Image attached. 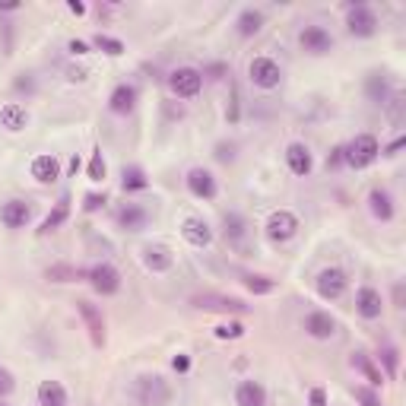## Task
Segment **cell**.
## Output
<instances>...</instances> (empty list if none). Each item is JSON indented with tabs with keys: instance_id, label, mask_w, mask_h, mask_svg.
Segmentation results:
<instances>
[{
	"instance_id": "obj_41",
	"label": "cell",
	"mask_w": 406,
	"mask_h": 406,
	"mask_svg": "<svg viewBox=\"0 0 406 406\" xmlns=\"http://www.w3.org/2000/svg\"><path fill=\"white\" fill-rule=\"evenodd\" d=\"M343 166V146H333L330 152H327V172H330V168H339Z\"/></svg>"
},
{
	"instance_id": "obj_29",
	"label": "cell",
	"mask_w": 406,
	"mask_h": 406,
	"mask_svg": "<svg viewBox=\"0 0 406 406\" xmlns=\"http://www.w3.org/2000/svg\"><path fill=\"white\" fill-rule=\"evenodd\" d=\"M222 235H226L229 245L238 248L241 241H245V235H248V222H245V216H241V213H226V216H222Z\"/></svg>"
},
{
	"instance_id": "obj_49",
	"label": "cell",
	"mask_w": 406,
	"mask_h": 406,
	"mask_svg": "<svg viewBox=\"0 0 406 406\" xmlns=\"http://www.w3.org/2000/svg\"><path fill=\"white\" fill-rule=\"evenodd\" d=\"M394 299H397V308H403V286L397 283V289H394Z\"/></svg>"
},
{
	"instance_id": "obj_16",
	"label": "cell",
	"mask_w": 406,
	"mask_h": 406,
	"mask_svg": "<svg viewBox=\"0 0 406 406\" xmlns=\"http://www.w3.org/2000/svg\"><path fill=\"white\" fill-rule=\"evenodd\" d=\"M32 219V206L26 200H7L0 206V222L7 229H26Z\"/></svg>"
},
{
	"instance_id": "obj_38",
	"label": "cell",
	"mask_w": 406,
	"mask_h": 406,
	"mask_svg": "<svg viewBox=\"0 0 406 406\" xmlns=\"http://www.w3.org/2000/svg\"><path fill=\"white\" fill-rule=\"evenodd\" d=\"M105 178V159H102V150H92L89 159V181H102Z\"/></svg>"
},
{
	"instance_id": "obj_44",
	"label": "cell",
	"mask_w": 406,
	"mask_h": 406,
	"mask_svg": "<svg viewBox=\"0 0 406 406\" xmlns=\"http://www.w3.org/2000/svg\"><path fill=\"white\" fill-rule=\"evenodd\" d=\"M13 86H16V92H32V89H35V83H32V76H26V73L19 76V80H16Z\"/></svg>"
},
{
	"instance_id": "obj_12",
	"label": "cell",
	"mask_w": 406,
	"mask_h": 406,
	"mask_svg": "<svg viewBox=\"0 0 406 406\" xmlns=\"http://www.w3.org/2000/svg\"><path fill=\"white\" fill-rule=\"evenodd\" d=\"M188 191L197 197V200H216V194H219L216 178H213V172H206V168H191L188 172Z\"/></svg>"
},
{
	"instance_id": "obj_14",
	"label": "cell",
	"mask_w": 406,
	"mask_h": 406,
	"mask_svg": "<svg viewBox=\"0 0 406 406\" xmlns=\"http://www.w3.org/2000/svg\"><path fill=\"white\" fill-rule=\"evenodd\" d=\"M76 308H80V315H83L86 327H89V337H92V346H105V317H102V311L92 305V301H76Z\"/></svg>"
},
{
	"instance_id": "obj_32",
	"label": "cell",
	"mask_w": 406,
	"mask_h": 406,
	"mask_svg": "<svg viewBox=\"0 0 406 406\" xmlns=\"http://www.w3.org/2000/svg\"><path fill=\"white\" fill-rule=\"evenodd\" d=\"M45 276L51 279V283H73V279H86V270L70 267V263H54V267H48Z\"/></svg>"
},
{
	"instance_id": "obj_4",
	"label": "cell",
	"mask_w": 406,
	"mask_h": 406,
	"mask_svg": "<svg viewBox=\"0 0 406 406\" xmlns=\"http://www.w3.org/2000/svg\"><path fill=\"white\" fill-rule=\"evenodd\" d=\"M168 89L178 98H197L203 89V70L197 67H178L168 73Z\"/></svg>"
},
{
	"instance_id": "obj_30",
	"label": "cell",
	"mask_w": 406,
	"mask_h": 406,
	"mask_svg": "<svg viewBox=\"0 0 406 406\" xmlns=\"http://www.w3.org/2000/svg\"><path fill=\"white\" fill-rule=\"evenodd\" d=\"M67 216H70V197L64 194V197L58 200V206H54V210L45 216V222H42V229H38V232H42V235L54 232V229H60L64 222H67Z\"/></svg>"
},
{
	"instance_id": "obj_15",
	"label": "cell",
	"mask_w": 406,
	"mask_h": 406,
	"mask_svg": "<svg viewBox=\"0 0 406 406\" xmlns=\"http://www.w3.org/2000/svg\"><path fill=\"white\" fill-rule=\"evenodd\" d=\"M305 333H308L311 339H330L333 333H337V317H333L330 311H311V315L305 317Z\"/></svg>"
},
{
	"instance_id": "obj_22",
	"label": "cell",
	"mask_w": 406,
	"mask_h": 406,
	"mask_svg": "<svg viewBox=\"0 0 406 406\" xmlns=\"http://www.w3.org/2000/svg\"><path fill=\"white\" fill-rule=\"evenodd\" d=\"M365 96H369L371 105H387L391 102V80H387V73L375 70V73L365 76Z\"/></svg>"
},
{
	"instance_id": "obj_27",
	"label": "cell",
	"mask_w": 406,
	"mask_h": 406,
	"mask_svg": "<svg viewBox=\"0 0 406 406\" xmlns=\"http://www.w3.org/2000/svg\"><path fill=\"white\" fill-rule=\"evenodd\" d=\"M261 29H263V13L261 10H254V7L241 10V16L235 19V32H238L241 38H254Z\"/></svg>"
},
{
	"instance_id": "obj_50",
	"label": "cell",
	"mask_w": 406,
	"mask_h": 406,
	"mask_svg": "<svg viewBox=\"0 0 406 406\" xmlns=\"http://www.w3.org/2000/svg\"><path fill=\"white\" fill-rule=\"evenodd\" d=\"M76 172H80V159L73 156V159H70V175H76Z\"/></svg>"
},
{
	"instance_id": "obj_3",
	"label": "cell",
	"mask_w": 406,
	"mask_h": 406,
	"mask_svg": "<svg viewBox=\"0 0 406 406\" xmlns=\"http://www.w3.org/2000/svg\"><path fill=\"white\" fill-rule=\"evenodd\" d=\"M378 13L369 3H349L346 7V32L355 38H371L378 32Z\"/></svg>"
},
{
	"instance_id": "obj_39",
	"label": "cell",
	"mask_w": 406,
	"mask_h": 406,
	"mask_svg": "<svg viewBox=\"0 0 406 406\" xmlns=\"http://www.w3.org/2000/svg\"><path fill=\"white\" fill-rule=\"evenodd\" d=\"M13 391H16V378H13V371L0 365V397H10Z\"/></svg>"
},
{
	"instance_id": "obj_1",
	"label": "cell",
	"mask_w": 406,
	"mask_h": 406,
	"mask_svg": "<svg viewBox=\"0 0 406 406\" xmlns=\"http://www.w3.org/2000/svg\"><path fill=\"white\" fill-rule=\"evenodd\" d=\"M378 156H381V143L375 134H359L343 146V162L353 168H369Z\"/></svg>"
},
{
	"instance_id": "obj_37",
	"label": "cell",
	"mask_w": 406,
	"mask_h": 406,
	"mask_svg": "<svg viewBox=\"0 0 406 406\" xmlns=\"http://www.w3.org/2000/svg\"><path fill=\"white\" fill-rule=\"evenodd\" d=\"M216 337H219V339H238V337H245V327H241L238 321L219 324V327H216Z\"/></svg>"
},
{
	"instance_id": "obj_43",
	"label": "cell",
	"mask_w": 406,
	"mask_h": 406,
	"mask_svg": "<svg viewBox=\"0 0 406 406\" xmlns=\"http://www.w3.org/2000/svg\"><path fill=\"white\" fill-rule=\"evenodd\" d=\"M216 159H219V162H232V159H235V146L232 143H219L216 146Z\"/></svg>"
},
{
	"instance_id": "obj_48",
	"label": "cell",
	"mask_w": 406,
	"mask_h": 406,
	"mask_svg": "<svg viewBox=\"0 0 406 406\" xmlns=\"http://www.w3.org/2000/svg\"><path fill=\"white\" fill-rule=\"evenodd\" d=\"M70 13L83 16V13H86V3H80V0H70Z\"/></svg>"
},
{
	"instance_id": "obj_18",
	"label": "cell",
	"mask_w": 406,
	"mask_h": 406,
	"mask_svg": "<svg viewBox=\"0 0 406 406\" xmlns=\"http://www.w3.org/2000/svg\"><path fill=\"white\" fill-rule=\"evenodd\" d=\"M286 166L292 175L299 178H308L311 168H315V159H311V150L305 143H289L286 146Z\"/></svg>"
},
{
	"instance_id": "obj_8",
	"label": "cell",
	"mask_w": 406,
	"mask_h": 406,
	"mask_svg": "<svg viewBox=\"0 0 406 406\" xmlns=\"http://www.w3.org/2000/svg\"><path fill=\"white\" fill-rule=\"evenodd\" d=\"M315 286H317V295H321V299L337 301V299H343V292L349 289V276H346V270H339V267H327V270L317 273Z\"/></svg>"
},
{
	"instance_id": "obj_21",
	"label": "cell",
	"mask_w": 406,
	"mask_h": 406,
	"mask_svg": "<svg viewBox=\"0 0 406 406\" xmlns=\"http://www.w3.org/2000/svg\"><path fill=\"white\" fill-rule=\"evenodd\" d=\"M175 263V254L172 248H166V245H146L143 248V267L152 273H168Z\"/></svg>"
},
{
	"instance_id": "obj_47",
	"label": "cell",
	"mask_w": 406,
	"mask_h": 406,
	"mask_svg": "<svg viewBox=\"0 0 406 406\" xmlns=\"http://www.w3.org/2000/svg\"><path fill=\"white\" fill-rule=\"evenodd\" d=\"M70 51H73V54H86V51H89V45H86V42H80V38H73V42H70Z\"/></svg>"
},
{
	"instance_id": "obj_2",
	"label": "cell",
	"mask_w": 406,
	"mask_h": 406,
	"mask_svg": "<svg viewBox=\"0 0 406 406\" xmlns=\"http://www.w3.org/2000/svg\"><path fill=\"white\" fill-rule=\"evenodd\" d=\"M136 400H140V406H168L172 387L162 375H143L136 378Z\"/></svg>"
},
{
	"instance_id": "obj_31",
	"label": "cell",
	"mask_w": 406,
	"mask_h": 406,
	"mask_svg": "<svg viewBox=\"0 0 406 406\" xmlns=\"http://www.w3.org/2000/svg\"><path fill=\"white\" fill-rule=\"evenodd\" d=\"M121 188L124 191H146L150 188V178H146V172L140 166H127L121 172Z\"/></svg>"
},
{
	"instance_id": "obj_6",
	"label": "cell",
	"mask_w": 406,
	"mask_h": 406,
	"mask_svg": "<svg viewBox=\"0 0 406 406\" xmlns=\"http://www.w3.org/2000/svg\"><path fill=\"white\" fill-rule=\"evenodd\" d=\"M295 235H299V216H295L292 210L270 213V219H267V238H270L273 245H286Z\"/></svg>"
},
{
	"instance_id": "obj_11",
	"label": "cell",
	"mask_w": 406,
	"mask_h": 406,
	"mask_svg": "<svg viewBox=\"0 0 406 406\" xmlns=\"http://www.w3.org/2000/svg\"><path fill=\"white\" fill-rule=\"evenodd\" d=\"M355 311H359V317H365V321H378V317L384 315V295L378 292L375 286H362L359 292H355Z\"/></svg>"
},
{
	"instance_id": "obj_19",
	"label": "cell",
	"mask_w": 406,
	"mask_h": 406,
	"mask_svg": "<svg viewBox=\"0 0 406 406\" xmlns=\"http://www.w3.org/2000/svg\"><path fill=\"white\" fill-rule=\"evenodd\" d=\"M235 403L238 406H267V387L254 378H245L235 387Z\"/></svg>"
},
{
	"instance_id": "obj_10",
	"label": "cell",
	"mask_w": 406,
	"mask_h": 406,
	"mask_svg": "<svg viewBox=\"0 0 406 406\" xmlns=\"http://www.w3.org/2000/svg\"><path fill=\"white\" fill-rule=\"evenodd\" d=\"M86 279H89V286L96 289L98 295H118L121 292V273L114 270L112 263H96L92 270H86Z\"/></svg>"
},
{
	"instance_id": "obj_9",
	"label": "cell",
	"mask_w": 406,
	"mask_h": 406,
	"mask_svg": "<svg viewBox=\"0 0 406 406\" xmlns=\"http://www.w3.org/2000/svg\"><path fill=\"white\" fill-rule=\"evenodd\" d=\"M197 308L203 311H222V315H248L251 305H245L241 299H232V295H216V292H203L191 299Z\"/></svg>"
},
{
	"instance_id": "obj_36",
	"label": "cell",
	"mask_w": 406,
	"mask_h": 406,
	"mask_svg": "<svg viewBox=\"0 0 406 406\" xmlns=\"http://www.w3.org/2000/svg\"><path fill=\"white\" fill-rule=\"evenodd\" d=\"M353 397L359 400L362 406H381V397H378V391H375V387H365V384L353 387Z\"/></svg>"
},
{
	"instance_id": "obj_20",
	"label": "cell",
	"mask_w": 406,
	"mask_h": 406,
	"mask_svg": "<svg viewBox=\"0 0 406 406\" xmlns=\"http://www.w3.org/2000/svg\"><path fill=\"white\" fill-rule=\"evenodd\" d=\"M0 127L10 130V134H19V130L29 127V112H26V105H19V102L0 105Z\"/></svg>"
},
{
	"instance_id": "obj_17",
	"label": "cell",
	"mask_w": 406,
	"mask_h": 406,
	"mask_svg": "<svg viewBox=\"0 0 406 406\" xmlns=\"http://www.w3.org/2000/svg\"><path fill=\"white\" fill-rule=\"evenodd\" d=\"M114 219H118V226L127 229V232H143L146 222H150V213H146V206H140V203H124V206L114 213Z\"/></svg>"
},
{
	"instance_id": "obj_45",
	"label": "cell",
	"mask_w": 406,
	"mask_h": 406,
	"mask_svg": "<svg viewBox=\"0 0 406 406\" xmlns=\"http://www.w3.org/2000/svg\"><path fill=\"white\" fill-rule=\"evenodd\" d=\"M403 143H406L403 136H397V140H394V143L387 146V150H381V152H384V156H387V159H394V156H400V150H403Z\"/></svg>"
},
{
	"instance_id": "obj_33",
	"label": "cell",
	"mask_w": 406,
	"mask_h": 406,
	"mask_svg": "<svg viewBox=\"0 0 406 406\" xmlns=\"http://www.w3.org/2000/svg\"><path fill=\"white\" fill-rule=\"evenodd\" d=\"M245 286H248V292H254V295H270V292H276V279H270V276H254V273H248L245 276Z\"/></svg>"
},
{
	"instance_id": "obj_46",
	"label": "cell",
	"mask_w": 406,
	"mask_h": 406,
	"mask_svg": "<svg viewBox=\"0 0 406 406\" xmlns=\"http://www.w3.org/2000/svg\"><path fill=\"white\" fill-rule=\"evenodd\" d=\"M172 369H175V371H178V375H184V371H188V369H191V359H188V355H175V362H172Z\"/></svg>"
},
{
	"instance_id": "obj_7",
	"label": "cell",
	"mask_w": 406,
	"mask_h": 406,
	"mask_svg": "<svg viewBox=\"0 0 406 406\" xmlns=\"http://www.w3.org/2000/svg\"><path fill=\"white\" fill-rule=\"evenodd\" d=\"M299 45L301 51L315 54V58H321V54H330L333 45H337V38L330 35V29H324V26H305V29L299 32Z\"/></svg>"
},
{
	"instance_id": "obj_34",
	"label": "cell",
	"mask_w": 406,
	"mask_h": 406,
	"mask_svg": "<svg viewBox=\"0 0 406 406\" xmlns=\"http://www.w3.org/2000/svg\"><path fill=\"white\" fill-rule=\"evenodd\" d=\"M92 45H96L98 51L112 54V58H118V54H124V42H121V38H112V35H102V32H98L96 38H92Z\"/></svg>"
},
{
	"instance_id": "obj_40",
	"label": "cell",
	"mask_w": 406,
	"mask_h": 406,
	"mask_svg": "<svg viewBox=\"0 0 406 406\" xmlns=\"http://www.w3.org/2000/svg\"><path fill=\"white\" fill-rule=\"evenodd\" d=\"M105 203H108V197H105V194H86L83 210H86V213H96V210H102Z\"/></svg>"
},
{
	"instance_id": "obj_13",
	"label": "cell",
	"mask_w": 406,
	"mask_h": 406,
	"mask_svg": "<svg viewBox=\"0 0 406 406\" xmlns=\"http://www.w3.org/2000/svg\"><path fill=\"white\" fill-rule=\"evenodd\" d=\"M181 235H184V241H188L191 248H210L213 245V229L206 226L200 216L184 219V222H181Z\"/></svg>"
},
{
	"instance_id": "obj_42",
	"label": "cell",
	"mask_w": 406,
	"mask_h": 406,
	"mask_svg": "<svg viewBox=\"0 0 406 406\" xmlns=\"http://www.w3.org/2000/svg\"><path fill=\"white\" fill-rule=\"evenodd\" d=\"M308 406H327V391H324V387H311Z\"/></svg>"
},
{
	"instance_id": "obj_26",
	"label": "cell",
	"mask_w": 406,
	"mask_h": 406,
	"mask_svg": "<svg viewBox=\"0 0 406 406\" xmlns=\"http://www.w3.org/2000/svg\"><path fill=\"white\" fill-rule=\"evenodd\" d=\"M349 365H353L359 375H365V381H369V387H381L384 384V375L375 369V362H371L369 353H362V349H355L353 355H349Z\"/></svg>"
},
{
	"instance_id": "obj_35",
	"label": "cell",
	"mask_w": 406,
	"mask_h": 406,
	"mask_svg": "<svg viewBox=\"0 0 406 406\" xmlns=\"http://www.w3.org/2000/svg\"><path fill=\"white\" fill-rule=\"evenodd\" d=\"M381 362H384V378L394 381L397 378V365H400V353L394 346H381Z\"/></svg>"
},
{
	"instance_id": "obj_28",
	"label": "cell",
	"mask_w": 406,
	"mask_h": 406,
	"mask_svg": "<svg viewBox=\"0 0 406 406\" xmlns=\"http://www.w3.org/2000/svg\"><path fill=\"white\" fill-rule=\"evenodd\" d=\"M38 406H67V387L60 381L38 384Z\"/></svg>"
},
{
	"instance_id": "obj_25",
	"label": "cell",
	"mask_w": 406,
	"mask_h": 406,
	"mask_svg": "<svg viewBox=\"0 0 406 406\" xmlns=\"http://www.w3.org/2000/svg\"><path fill=\"white\" fill-rule=\"evenodd\" d=\"M369 210L375 219H381V222H391L394 216H397V206H394V197L387 194L384 188H375L369 194Z\"/></svg>"
},
{
	"instance_id": "obj_24",
	"label": "cell",
	"mask_w": 406,
	"mask_h": 406,
	"mask_svg": "<svg viewBox=\"0 0 406 406\" xmlns=\"http://www.w3.org/2000/svg\"><path fill=\"white\" fill-rule=\"evenodd\" d=\"M136 86L134 83H121V86H114V92H112V98H108V108H112V114H130L134 112V105H136Z\"/></svg>"
},
{
	"instance_id": "obj_5",
	"label": "cell",
	"mask_w": 406,
	"mask_h": 406,
	"mask_svg": "<svg viewBox=\"0 0 406 406\" xmlns=\"http://www.w3.org/2000/svg\"><path fill=\"white\" fill-rule=\"evenodd\" d=\"M248 76H251V83H254L257 89H276V86L283 83V67H279L273 58L261 54V58L251 60Z\"/></svg>"
},
{
	"instance_id": "obj_23",
	"label": "cell",
	"mask_w": 406,
	"mask_h": 406,
	"mask_svg": "<svg viewBox=\"0 0 406 406\" xmlns=\"http://www.w3.org/2000/svg\"><path fill=\"white\" fill-rule=\"evenodd\" d=\"M32 178L42 181V184H54L60 178V162L54 152H42V156L32 159Z\"/></svg>"
}]
</instances>
